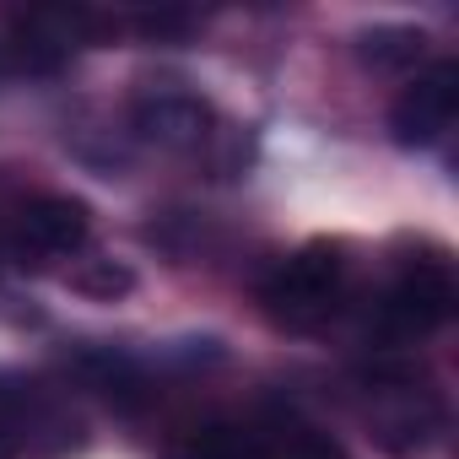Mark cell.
I'll return each mask as SVG.
<instances>
[{
  "label": "cell",
  "mask_w": 459,
  "mask_h": 459,
  "mask_svg": "<svg viewBox=\"0 0 459 459\" xmlns=\"http://www.w3.org/2000/svg\"><path fill=\"white\" fill-rule=\"evenodd\" d=\"M173 459H346V448L303 421L298 411H276V405H260V411H244V416H216L205 427H195Z\"/></svg>",
  "instance_id": "obj_1"
},
{
  "label": "cell",
  "mask_w": 459,
  "mask_h": 459,
  "mask_svg": "<svg viewBox=\"0 0 459 459\" xmlns=\"http://www.w3.org/2000/svg\"><path fill=\"white\" fill-rule=\"evenodd\" d=\"M346 281H351L346 249L330 238H314L260 281V303L287 330H319L346 303Z\"/></svg>",
  "instance_id": "obj_2"
},
{
  "label": "cell",
  "mask_w": 459,
  "mask_h": 459,
  "mask_svg": "<svg viewBox=\"0 0 459 459\" xmlns=\"http://www.w3.org/2000/svg\"><path fill=\"white\" fill-rule=\"evenodd\" d=\"M454 314V271L443 260H411L373 303L368 314V341L384 351L416 346L427 335H437Z\"/></svg>",
  "instance_id": "obj_3"
},
{
  "label": "cell",
  "mask_w": 459,
  "mask_h": 459,
  "mask_svg": "<svg viewBox=\"0 0 459 459\" xmlns=\"http://www.w3.org/2000/svg\"><path fill=\"white\" fill-rule=\"evenodd\" d=\"M87 443V427L39 384L0 378V459H65Z\"/></svg>",
  "instance_id": "obj_4"
},
{
  "label": "cell",
  "mask_w": 459,
  "mask_h": 459,
  "mask_svg": "<svg viewBox=\"0 0 459 459\" xmlns=\"http://www.w3.org/2000/svg\"><path fill=\"white\" fill-rule=\"evenodd\" d=\"M92 238V211L76 195H39L6 221V255L22 265H49L82 255Z\"/></svg>",
  "instance_id": "obj_5"
},
{
  "label": "cell",
  "mask_w": 459,
  "mask_h": 459,
  "mask_svg": "<svg viewBox=\"0 0 459 459\" xmlns=\"http://www.w3.org/2000/svg\"><path fill=\"white\" fill-rule=\"evenodd\" d=\"M454 114H459V65H454V60H437V65L416 71V76L405 82V92L394 98V108H389V135L416 152V146H432V141L454 125Z\"/></svg>",
  "instance_id": "obj_6"
},
{
  "label": "cell",
  "mask_w": 459,
  "mask_h": 459,
  "mask_svg": "<svg viewBox=\"0 0 459 459\" xmlns=\"http://www.w3.org/2000/svg\"><path fill=\"white\" fill-rule=\"evenodd\" d=\"M373 394H378L373 437H378L389 454L411 459V454H421V448L437 437V427H443V405H437L432 389H421V384H411V378H378Z\"/></svg>",
  "instance_id": "obj_7"
},
{
  "label": "cell",
  "mask_w": 459,
  "mask_h": 459,
  "mask_svg": "<svg viewBox=\"0 0 459 459\" xmlns=\"http://www.w3.org/2000/svg\"><path fill=\"white\" fill-rule=\"evenodd\" d=\"M135 130L152 141V146H168V152H195L216 135V114L205 98L184 92V87H152L135 98Z\"/></svg>",
  "instance_id": "obj_8"
},
{
  "label": "cell",
  "mask_w": 459,
  "mask_h": 459,
  "mask_svg": "<svg viewBox=\"0 0 459 459\" xmlns=\"http://www.w3.org/2000/svg\"><path fill=\"white\" fill-rule=\"evenodd\" d=\"M421 49H427L421 28H373V33L357 39V55L373 71H411L421 60Z\"/></svg>",
  "instance_id": "obj_9"
},
{
  "label": "cell",
  "mask_w": 459,
  "mask_h": 459,
  "mask_svg": "<svg viewBox=\"0 0 459 459\" xmlns=\"http://www.w3.org/2000/svg\"><path fill=\"white\" fill-rule=\"evenodd\" d=\"M71 287L76 292H87V298H119V292H130L135 287V276L125 271V265H114V260H82V271H71Z\"/></svg>",
  "instance_id": "obj_10"
}]
</instances>
